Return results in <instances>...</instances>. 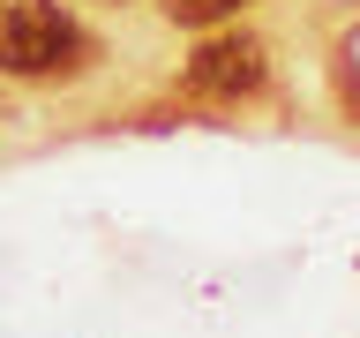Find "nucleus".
Listing matches in <instances>:
<instances>
[{
    "label": "nucleus",
    "instance_id": "obj_1",
    "mask_svg": "<svg viewBox=\"0 0 360 338\" xmlns=\"http://www.w3.org/2000/svg\"><path fill=\"white\" fill-rule=\"evenodd\" d=\"M83 30L53 8V0H15L8 15H0V68L8 75H68V68H83Z\"/></svg>",
    "mask_w": 360,
    "mask_h": 338
},
{
    "label": "nucleus",
    "instance_id": "obj_2",
    "mask_svg": "<svg viewBox=\"0 0 360 338\" xmlns=\"http://www.w3.org/2000/svg\"><path fill=\"white\" fill-rule=\"evenodd\" d=\"M270 61H263V38H248V30H225V38H210L188 61V90L195 98H248V90H263Z\"/></svg>",
    "mask_w": 360,
    "mask_h": 338
},
{
    "label": "nucleus",
    "instance_id": "obj_3",
    "mask_svg": "<svg viewBox=\"0 0 360 338\" xmlns=\"http://www.w3.org/2000/svg\"><path fill=\"white\" fill-rule=\"evenodd\" d=\"M240 0H165V15L173 23H188V30H202V23H218V15H233Z\"/></svg>",
    "mask_w": 360,
    "mask_h": 338
}]
</instances>
